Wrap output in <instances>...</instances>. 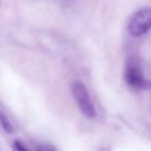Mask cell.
Listing matches in <instances>:
<instances>
[{
    "label": "cell",
    "instance_id": "4",
    "mask_svg": "<svg viewBox=\"0 0 151 151\" xmlns=\"http://www.w3.org/2000/svg\"><path fill=\"white\" fill-rule=\"evenodd\" d=\"M0 124L3 127V129L5 130L6 132H14V127L12 125V123L9 122V118L2 113L0 112Z\"/></svg>",
    "mask_w": 151,
    "mask_h": 151
},
{
    "label": "cell",
    "instance_id": "3",
    "mask_svg": "<svg viewBox=\"0 0 151 151\" xmlns=\"http://www.w3.org/2000/svg\"><path fill=\"white\" fill-rule=\"evenodd\" d=\"M124 78L128 85L134 87V88H144L146 87V81H145L144 75H143L142 67H141L139 61L136 58L130 57L127 60L125 65V73Z\"/></svg>",
    "mask_w": 151,
    "mask_h": 151
},
{
    "label": "cell",
    "instance_id": "5",
    "mask_svg": "<svg viewBox=\"0 0 151 151\" xmlns=\"http://www.w3.org/2000/svg\"><path fill=\"white\" fill-rule=\"evenodd\" d=\"M14 149H15V151H29L25 147V145L22 142H20V141H15L14 142Z\"/></svg>",
    "mask_w": 151,
    "mask_h": 151
},
{
    "label": "cell",
    "instance_id": "2",
    "mask_svg": "<svg viewBox=\"0 0 151 151\" xmlns=\"http://www.w3.org/2000/svg\"><path fill=\"white\" fill-rule=\"evenodd\" d=\"M151 28V9H142L137 12L128 23V32L134 36H141Z\"/></svg>",
    "mask_w": 151,
    "mask_h": 151
},
{
    "label": "cell",
    "instance_id": "6",
    "mask_svg": "<svg viewBox=\"0 0 151 151\" xmlns=\"http://www.w3.org/2000/svg\"><path fill=\"white\" fill-rule=\"evenodd\" d=\"M38 151H54L51 147H47V146H42L38 149Z\"/></svg>",
    "mask_w": 151,
    "mask_h": 151
},
{
    "label": "cell",
    "instance_id": "1",
    "mask_svg": "<svg viewBox=\"0 0 151 151\" xmlns=\"http://www.w3.org/2000/svg\"><path fill=\"white\" fill-rule=\"evenodd\" d=\"M71 91L76 99V103L78 105L79 109L83 113V115L87 118L93 119L96 116V110L93 105V101L89 94L87 88L80 81H75L71 84Z\"/></svg>",
    "mask_w": 151,
    "mask_h": 151
}]
</instances>
